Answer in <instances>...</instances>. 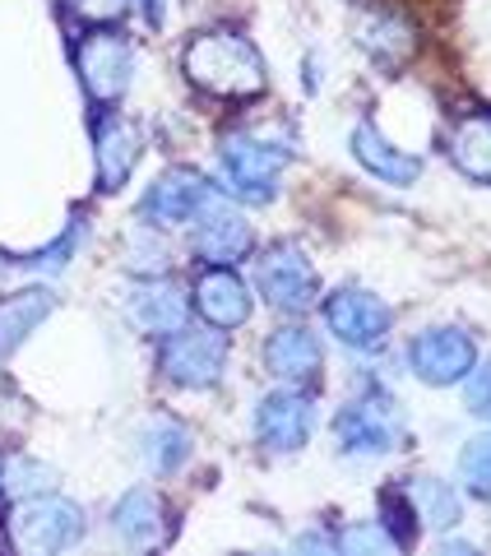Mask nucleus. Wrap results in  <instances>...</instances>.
Returning <instances> with one entry per match:
<instances>
[{
    "mask_svg": "<svg viewBox=\"0 0 491 556\" xmlns=\"http://www.w3.org/2000/svg\"><path fill=\"white\" fill-rule=\"evenodd\" d=\"M181 70L200 93L223 102H251L265 93V61L241 33H200L181 51Z\"/></svg>",
    "mask_w": 491,
    "mask_h": 556,
    "instance_id": "f257e3e1",
    "label": "nucleus"
},
{
    "mask_svg": "<svg viewBox=\"0 0 491 556\" xmlns=\"http://www.w3.org/2000/svg\"><path fill=\"white\" fill-rule=\"evenodd\" d=\"M335 437H339L343 459H380V455H390V450H399L403 437H408L403 404L380 386L362 390L353 404L335 417Z\"/></svg>",
    "mask_w": 491,
    "mask_h": 556,
    "instance_id": "f03ea898",
    "label": "nucleus"
},
{
    "mask_svg": "<svg viewBox=\"0 0 491 556\" xmlns=\"http://www.w3.org/2000/svg\"><path fill=\"white\" fill-rule=\"evenodd\" d=\"M84 538V510L61 496H24L5 519V543L24 556H51L65 552Z\"/></svg>",
    "mask_w": 491,
    "mask_h": 556,
    "instance_id": "7ed1b4c3",
    "label": "nucleus"
},
{
    "mask_svg": "<svg viewBox=\"0 0 491 556\" xmlns=\"http://www.w3.org/2000/svg\"><path fill=\"white\" fill-rule=\"evenodd\" d=\"M284 163H288V153L255 135H227L218 149L223 190L241 204H269L278 195V172H284Z\"/></svg>",
    "mask_w": 491,
    "mask_h": 556,
    "instance_id": "20e7f679",
    "label": "nucleus"
},
{
    "mask_svg": "<svg viewBox=\"0 0 491 556\" xmlns=\"http://www.w3.org/2000/svg\"><path fill=\"white\" fill-rule=\"evenodd\" d=\"M227 367V339L223 329L204 325V329H172L163 334V353H158V371L181 390H209L218 386V376Z\"/></svg>",
    "mask_w": 491,
    "mask_h": 556,
    "instance_id": "39448f33",
    "label": "nucleus"
},
{
    "mask_svg": "<svg viewBox=\"0 0 491 556\" xmlns=\"http://www.w3.org/2000/svg\"><path fill=\"white\" fill-rule=\"evenodd\" d=\"M75 70H79V84L98 108H112V102L130 89V75H135V51L130 42L112 28H89L84 38L75 42Z\"/></svg>",
    "mask_w": 491,
    "mask_h": 556,
    "instance_id": "423d86ee",
    "label": "nucleus"
},
{
    "mask_svg": "<svg viewBox=\"0 0 491 556\" xmlns=\"http://www.w3.org/2000/svg\"><path fill=\"white\" fill-rule=\"evenodd\" d=\"M255 292L274 311H284V316H302V311H311L315 302H320V278H315L306 251L284 241V247H269L265 255H260Z\"/></svg>",
    "mask_w": 491,
    "mask_h": 556,
    "instance_id": "0eeeda50",
    "label": "nucleus"
},
{
    "mask_svg": "<svg viewBox=\"0 0 491 556\" xmlns=\"http://www.w3.org/2000/svg\"><path fill=\"white\" fill-rule=\"evenodd\" d=\"M325 325L339 343L357 348V353H376V348L390 339L394 311L366 288H339L335 298L325 302Z\"/></svg>",
    "mask_w": 491,
    "mask_h": 556,
    "instance_id": "6e6552de",
    "label": "nucleus"
},
{
    "mask_svg": "<svg viewBox=\"0 0 491 556\" xmlns=\"http://www.w3.org/2000/svg\"><path fill=\"white\" fill-rule=\"evenodd\" d=\"M311 427H315V399L302 386L274 390L255 408V441L269 455H297L311 441Z\"/></svg>",
    "mask_w": 491,
    "mask_h": 556,
    "instance_id": "1a4fd4ad",
    "label": "nucleus"
},
{
    "mask_svg": "<svg viewBox=\"0 0 491 556\" xmlns=\"http://www.w3.org/2000/svg\"><path fill=\"white\" fill-rule=\"evenodd\" d=\"M473 362H478V348L454 325L423 329V334L408 343V367L417 371V380H427V386H454V380H464L473 371Z\"/></svg>",
    "mask_w": 491,
    "mask_h": 556,
    "instance_id": "9d476101",
    "label": "nucleus"
},
{
    "mask_svg": "<svg viewBox=\"0 0 491 556\" xmlns=\"http://www.w3.org/2000/svg\"><path fill=\"white\" fill-rule=\"evenodd\" d=\"M190 223H196L190 247H196V255L204 260V265H237V260H246V251H251V241H255L251 223L241 218V208H232L218 195H209Z\"/></svg>",
    "mask_w": 491,
    "mask_h": 556,
    "instance_id": "9b49d317",
    "label": "nucleus"
},
{
    "mask_svg": "<svg viewBox=\"0 0 491 556\" xmlns=\"http://www.w3.org/2000/svg\"><path fill=\"white\" fill-rule=\"evenodd\" d=\"M214 195V186H209L196 167H172L163 172L153 186H149V195L139 200V218L149 223V228H181V223H190L200 214V204Z\"/></svg>",
    "mask_w": 491,
    "mask_h": 556,
    "instance_id": "f8f14e48",
    "label": "nucleus"
},
{
    "mask_svg": "<svg viewBox=\"0 0 491 556\" xmlns=\"http://www.w3.org/2000/svg\"><path fill=\"white\" fill-rule=\"evenodd\" d=\"M190 306L200 311L204 325L241 329L251 320V288L232 274V265H204V274L196 278V292H190Z\"/></svg>",
    "mask_w": 491,
    "mask_h": 556,
    "instance_id": "ddd939ff",
    "label": "nucleus"
},
{
    "mask_svg": "<svg viewBox=\"0 0 491 556\" xmlns=\"http://www.w3.org/2000/svg\"><path fill=\"white\" fill-rule=\"evenodd\" d=\"M139 130L135 121L116 116V112H102L98 126H93V159H98V186L108 190V195H116L121 186L130 181V172L139 163Z\"/></svg>",
    "mask_w": 491,
    "mask_h": 556,
    "instance_id": "4468645a",
    "label": "nucleus"
},
{
    "mask_svg": "<svg viewBox=\"0 0 491 556\" xmlns=\"http://www.w3.org/2000/svg\"><path fill=\"white\" fill-rule=\"evenodd\" d=\"M126 316H130L135 329H144V334L163 339V334H172V329H181V325H186L190 302H186V292L172 283V278L153 274V278H144V283L130 292Z\"/></svg>",
    "mask_w": 491,
    "mask_h": 556,
    "instance_id": "2eb2a0df",
    "label": "nucleus"
},
{
    "mask_svg": "<svg viewBox=\"0 0 491 556\" xmlns=\"http://www.w3.org/2000/svg\"><path fill=\"white\" fill-rule=\"evenodd\" d=\"M320 362H325L320 339L302 325L274 329L269 343H265V367L274 380H284V386H311V380L320 376Z\"/></svg>",
    "mask_w": 491,
    "mask_h": 556,
    "instance_id": "dca6fc26",
    "label": "nucleus"
},
{
    "mask_svg": "<svg viewBox=\"0 0 491 556\" xmlns=\"http://www.w3.org/2000/svg\"><path fill=\"white\" fill-rule=\"evenodd\" d=\"M112 533L126 547H158L167 538V506L149 486H130L112 506Z\"/></svg>",
    "mask_w": 491,
    "mask_h": 556,
    "instance_id": "f3484780",
    "label": "nucleus"
},
{
    "mask_svg": "<svg viewBox=\"0 0 491 556\" xmlns=\"http://www.w3.org/2000/svg\"><path fill=\"white\" fill-rule=\"evenodd\" d=\"M445 153L468 181L491 186V112H464L454 121Z\"/></svg>",
    "mask_w": 491,
    "mask_h": 556,
    "instance_id": "a211bd4d",
    "label": "nucleus"
},
{
    "mask_svg": "<svg viewBox=\"0 0 491 556\" xmlns=\"http://www.w3.org/2000/svg\"><path fill=\"white\" fill-rule=\"evenodd\" d=\"M353 159L372 172V177L390 181V186H413L417 177H423V163L390 149V139H380V130L372 126V121H362V126L353 130Z\"/></svg>",
    "mask_w": 491,
    "mask_h": 556,
    "instance_id": "6ab92c4d",
    "label": "nucleus"
},
{
    "mask_svg": "<svg viewBox=\"0 0 491 556\" xmlns=\"http://www.w3.org/2000/svg\"><path fill=\"white\" fill-rule=\"evenodd\" d=\"M357 42L372 51L376 61L399 65V61H408V51L417 47V28L394 10H376V14H366V20L357 24Z\"/></svg>",
    "mask_w": 491,
    "mask_h": 556,
    "instance_id": "aec40b11",
    "label": "nucleus"
},
{
    "mask_svg": "<svg viewBox=\"0 0 491 556\" xmlns=\"http://www.w3.org/2000/svg\"><path fill=\"white\" fill-rule=\"evenodd\" d=\"M139 459H144L153 473H177L190 459V431L177 417H153V422L139 431Z\"/></svg>",
    "mask_w": 491,
    "mask_h": 556,
    "instance_id": "412c9836",
    "label": "nucleus"
},
{
    "mask_svg": "<svg viewBox=\"0 0 491 556\" xmlns=\"http://www.w3.org/2000/svg\"><path fill=\"white\" fill-rule=\"evenodd\" d=\"M403 501H408L417 529H454L459 525V496H454L441 478H408Z\"/></svg>",
    "mask_w": 491,
    "mask_h": 556,
    "instance_id": "4be33fe9",
    "label": "nucleus"
},
{
    "mask_svg": "<svg viewBox=\"0 0 491 556\" xmlns=\"http://www.w3.org/2000/svg\"><path fill=\"white\" fill-rule=\"evenodd\" d=\"M56 298H51L47 288H28V292H10V298H0V348H14L24 343L33 329H38Z\"/></svg>",
    "mask_w": 491,
    "mask_h": 556,
    "instance_id": "5701e85b",
    "label": "nucleus"
},
{
    "mask_svg": "<svg viewBox=\"0 0 491 556\" xmlns=\"http://www.w3.org/2000/svg\"><path fill=\"white\" fill-rule=\"evenodd\" d=\"M459 478L473 496H491V431L473 437L464 450H459Z\"/></svg>",
    "mask_w": 491,
    "mask_h": 556,
    "instance_id": "b1692460",
    "label": "nucleus"
},
{
    "mask_svg": "<svg viewBox=\"0 0 491 556\" xmlns=\"http://www.w3.org/2000/svg\"><path fill=\"white\" fill-rule=\"evenodd\" d=\"M79 237H84V218H75L70 228L51 241V247H42L38 255H28V260H14L20 269H33V274H56V269H65L70 265V255L79 251Z\"/></svg>",
    "mask_w": 491,
    "mask_h": 556,
    "instance_id": "393cba45",
    "label": "nucleus"
},
{
    "mask_svg": "<svg viewBox=\"0 0 491 556\" xmlns=\"http://www.w3.org/2000/svg\"><path fill=\"white\" fill-rule=\"evenodd\" d=\"M158 228H135L130 232V241H126V255H130V269H139L144 278H153V274H163L167 269V251H163V241L153 237Z\"/></svg>",
    "mask_w": 491,
    "mask_h": 556,
    "instance_id": "a878e982",
    "label": "nucleus"
},
{
    "mask_svg": "<svg viewBox=\"0 0 491 556\" xmlns=\"http://www.w3.org/2000/svg\"><path fill=\"white\" fill-rule=\"evenodd\" d=\"M65 14L89 28H112L130 14V0H65Z\"/></svg>",
    "mask_w": 491,
    "mask_h": 556,
    "instance_id": "bb28decb",
    "label": "nucleus"
},
{
    "mask_svg": "<svg viewBox=\"0 0 491 556\" xmlns=\"http://www.w3.org/2000/svg\"><path fill=\"white\" fill-rule=\"evenodd\" d=\"M339 552H399L394 533L385 525H348L339 538H335Z\"/></svg>",
    "mask_w": 491,
    "mask_h": 556,
    "instance_id": "cd10ccee",
    "label": "nucleus"
},
{
    "mask_svg": "<svg viewBox=\"0 0 491 556\" xmlns=\"http://www.w3.org/2000/svg\"><path fill=\"white\" fill-rule=\"evenodd\" d=\"M56 482V473H51L47 464H33V459H14L10 468H5V486L14 496H38V492H47V486Z\"/></svg>",
    "mask_w": 491,
    "mask_h": 556,
    "instance_id": "c85d7f7f",
    "label": "nucleus"
},
{
    "mask_svg": "<svg viewBox=\"0 0 491 556\" xmlns=\"http://www.w3.org/2000/svg\"><path fill=\"white\" fill-rule=\"evenodd\" d=\"M464 408L473 417H482V422H491V362L487 367L473 362V371L464 376Z\"/></svg>",
    "mask_w": 491,
    "mask_h": 556,
    "instance_id": "c756f323",
    "label": "nucleus"
},
{
    "mask_svg": "<svg viewBox=\"0 0 491 556\" xmlns=\"http://www.w3.org/2000/svg\"><path fill=\"white\" fill-rule=\"evenodd\" d=\"M135 5L139 10H144V20L158 28V24H163V0H135Z\"/></svg>",
    "mask_w": 491,
    "mask_h": 556,
    "instance_id": "7c9ffc66",
    "label": "nucleus"
},
{
    "mask_svg": "<svg viewBox=\"0 0 491 556\" xmlns=\"http://www.w3.org/2000/svg\"><path fill=\"white\" fill-rule=\"evenodd\" d=\"M0 492H5V464H0Z\"/></svg>",
    "mask_w": 491,
    "mask_h": 556,
    "instance_id": "2f4dec72",
    "label": "nucleus"
},
{
    "mask_svg": "<svg viewBox=\"0 0 491 556\" xmlns=\"http://www.w3.org/2000/svg\"><path fill=\"white\" fill-rule=\"evenodd\" d=\"M0 269H5V265H0Z\"/></svg>",
    "mask_w": 491,
    "mask_h": 556,
    "instance_id": "473e14b6",
    "label": "nucleus"
}]
</instances>
